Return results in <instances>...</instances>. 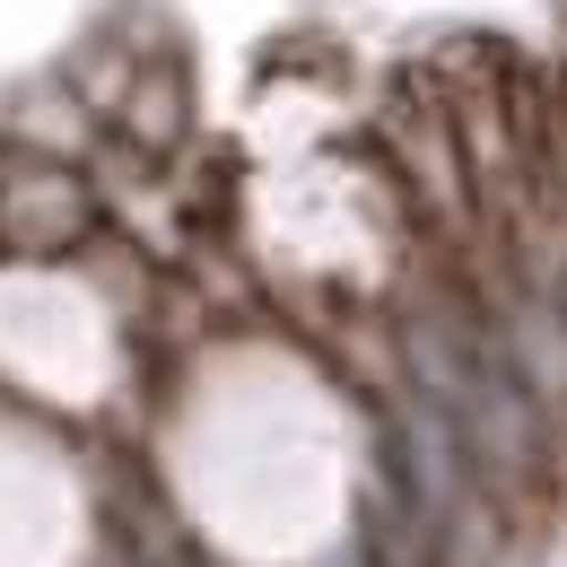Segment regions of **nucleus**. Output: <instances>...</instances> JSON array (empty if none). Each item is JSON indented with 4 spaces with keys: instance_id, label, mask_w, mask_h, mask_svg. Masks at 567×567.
I'll use <instances>...</instances> for the list:
<instances>
[{
    "instance_id": "f257e3e1",
    "label": "nucleus",
    "mask_w": 567,
    "mask_h": 567,
    "mask_svg": "<svg viewBox=\"0 0 567 567\" xmlns=\"http://www.w3.org/2000/svg\"><path fill=\"white\" fill-rule=\"evenodd\" d=\"M96 236V184L79 166H44V157H0V254L53 262Z\"/></svg>"
},
{
    "instance_id": "f03ea898",
    "label": "nucleus",
    "mask_w": 567,
    "mask_h": 567,
    "mask_svg": "<svg viewBox=\"0 0 567 567\" xmlns=\"http://www.w3.org/2000/svg\"><path fill=\"white\" fill-rule=\"evenodd\" d=\"M0 141L9 157H44V166H87L96 148H105V114L79 96L71 79H35V87H18L9 96V114H0Z\"/></svg>"
},
{
    "instance_id": "7ed1b4c3",
    "label": "nucleus",
    "mask_w": 567,
    "mask_h": 567,
    "mask_svg": "<svg viewBox=\"0 0 567 567\" xmlns=\"http://www.w3.org/2000/svg\"><path fill=\"white\" fill-rule=\"evenodd\" d=\"M184 132H193V87H184V71L157 53L141 71V87L123 96V114H114V141H132L141 157H175Z\"/></svg>"
},
{
    "instance_id": "20e7f679",
    "label": "nucleus",
    "mask_w": 567,
    "mask_h": 567,
    "mask_svg": "<svg viewBox=\"0 0 567 567\" xmlns=\"http://www.w3.org/2000/svg\"><path fill=\"white\" fill-rule=\"evenodd\" d=\"M436 567H506V515L489 489H472L436 524Z\"/></svg>"
},
{
    "instance_id": "39448f33",
    "label": "nucleus",
    "mask_w": 567,
    "mask_h": 567,
    "mask_svg": "<svg viewBox=\"0 0 567 567\" xmlns=\"http://www.w3.org/2000/svg\"><path fill=\"white\" fill-rule=\"evenodd\" d=\"M533 567H542V559H533Z\"/></svg>"
}]
</instances>
